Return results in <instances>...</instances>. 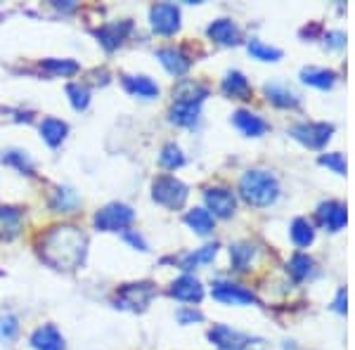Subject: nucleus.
Segmentation results:
<instances>
[{
	"label": "nucleus",
	"instance_id": "obj_1",
	"mask_svg": "<svg viewBox=\"0 0 355 350\" xmlns=\"http://www.w3.org/2000/svg\"><path fill=\"white\" fill-rule=\"evenodd\" d=\"M38 254L45 265L71 272L85 263L88 237L76 225H55L41 237Z\"/></svg>",
	"mask_w": 355,
	"mask_h": 350
},
{
	"label": "nucleus",
	"instance_id": "obj_2",
	"mask_svg": "<svg viewBox=\"0 0 355 350\" xmlns=\"http://www.w3.org/2000/svg\"><path fill=\"white\" fill-rule=\"evenodd\" d=\"M239 197L249 206H254V209L272 206L279 197V180L270 170L251 168L239 180Z\"/></svg>",
	"mask_w": 355,
	"mask_h": 350
},
{
	"label": "nucleus",
	"instance_id": "obj_3",
	"mask_svg": "<svg viewBox=\"0 0 355 350\" xmlns=\"http://www.w3.org/2000/svg\"><path fill=\"white\" fill-rule=\"evenodd\" d=\"M190 197V189L182 180H178L173 175H159L152 182V199L164 209L178 211L182 209Z\"/></svg>",
	"mask_w": 355,
	"mask_h": 350
},
{
	"label": "nucleus",
	"instance_id": "obj_4",
	"mask_svg": "<svg viewBox=\"0 0 355 350\" xmlns=\"http://www.w3.org/2000/svg\"><path fill=\"white\" fill-rule=\"evenodd\" d=\"M157 296V286L152 282H133L119 286V291L114 294V306L121 310H133V313H142L152 303V298Z\"/></svg>",
	"mask_w": 355,
	"mask_h": 350
},
{
	"label": "nucleus",
	"instance_id": "obj_5",
	"mask_svg": "<svg viewBox=\"0 0 355 350\" xmlns=\"http://www.w3.org/2000/svg\"><path fill=\"white\" fill-rule=\"evenodd\" d=\"M135 220V211L125 204H107L95 213L93 222L100 232H125Z\"/></svg>",
	"mask_w": 355,
	"mask_h": 350
},
{
	"label": "nucleus",
	"instance_id": "obj_6",
	"mask_svg": "<svg viewBox=\"0 0 355 350\" xmlns=\"http://www.w3.org/2000/svg\"><path fill=\"white\" fill-rule=\"evenodd\" d=\"M289 135L308 149H324L334 135V125L324 121H301L291 125Z\"/></svg>",
	"mask_w": 355,
	"mask_h": 350
},
{
	"label": "nucleus",
	"instance_id": "obj_7",
	"mask_svg": "<svg viewBox=\"0 0 355 350\" xmlns=\"http://www.w3.org/2000/svg\"><path fill=\"white\" fill-rule=\"evenodd\" d=\"M211 296L223 306H259V296L246 286L230 282V279H218L211 284Z\"/></svg>",
	"mask_w": 355,
	"mask_h": 350
},
{
	"label": "nucleus",
	"instance_id": "obj_8",
	"mask_svg": "<svg viewBox=\"0 0 355 350\" xmlns=\"http://www.w3.org/2000/svg\"><path fill=\"white\" fill-rule=\"evenodd\" d=\"M150 24L159 36H173L180 31V8L173 3H157L150 8Z\"/></svg>",
	"mask_w": 355,
	"mask_h": 350
},
{
	"label": "nucleus",
	"instance_id": "obj_9",
	"mask_svg": "<svg viewBox=\"0 0 355 350\" xmlns=\"http://www.w3.org/2000/svg\"><path fill=\"white\" fill-rule=\"evenodd\" d=\"M204 202L214 218H232L237 211V194L230 187H206Z\"/></svg>",
	"mask_w": 355,
	"mask_h": 350
},
{
	"label": "nucleus",
	"instance_id": "obj_10",
	"mask_svg": "<svg viewBox=\"0 0 355 350\" xmlns=\"http://www.w3.org/2000/svg\"><path fill=\"white\" fill-rule=\"evenodd\" d=\"M315 220L318 225L324 229V232H341L348 222V211H346V204L336 202V199H329V202H322L315 211Z\"/></svg>",
	"mask_w": 355,
	"mask_h": 350
},
{
	"label": "nucleus",
	"instance_id": "obj_11",
	"mask_svg": "<svg viewBox=\"0 0 355 350\" xmlns=\"http://www.w3.org/2000/svg\"><path fill=\"white\" fill-rule=\"evenodd\" d=\"M209 341L218 350H246L251 346V338L242 334V331L232 329L227 324H216L209 329Z\"/></svg>",
	"mask_w": 355,
	"mask_h": 350
},
{
	"label": "nucleus",
	"instance_id": "obj_12",
	"mask_svg": "<svg viewBox=\"0 0 355 350\" xmlns=\"http://www.w3.org/2000/svg\"><path fill=\"white\" fill-rule=\"evenodd\" d=\"M168 294L171 298H175V301H180V303H194V306H197L204 298V286L197 277H192V274H182L175 282H171Z\"/></svg>",
	"mask_w": 355,
	"mask_h": 350
},
{
	"label": "nucleus",
	"instance_id": "obj_13",
	"mask_svg": "<svg viewBox=\"0 0 355 350\" xmlns=\"http://www.w3.org/2000/svg\"><path fill=\"white\" fill-rule=\"evenodd\" d=\"M157 60L162 62L166 71L171 76H185L192 67L190 55L185 53L182 48H175V45H168V48H159L157 50Z\"/></svg>",
	"mask_w": 355,
	"mask_h": 350
},
{
	"label": "nucleus",
	"instance_id": "obj_14",
	"mask_svg": "<svg viewBox=\"0 0 355 350\" xmlns=\"http://www.w3.org/2000/svg\"><path fill=\"white\" fill-rule=\"evenodd\" d=\"M209 38L218 45H225V48H232V45L242 43V28L234 24L232 19H216L211 21L209 28H206Z\"/></svg>",
	"mask_w": 355,
	"mask_h": 350
},
{
	"label": "nucleus",
	"instance_id": "obj_15",
	"mask_svg": "<svg viewBox=\"0 0 355 350\" xmlns=\"http://www.w3.org/2000/svg\"><path fill=\"white\" fill-rule=\"evenodd\" d=\"M130 31H133V21L123 19V21H110V24L100 26L95 31V36L107 50H116L119 45L125 41V36H128Z\"/></svg>",
	"mask_w": 355,
	"mask_h": 350
},
{
	"label": "nucleus",
	"instance_id": "obj_16",
	"mask_svg": "<svg viewBox=\"0 0 355 350\" xmlns=\"http://www.w3.org/2000/svg\"><path fill=\"white\" fill-rule=\"evenodd\" d=\"M232 123L239 133H244L246 137H261L268 133V123L263 121L259 114L249 112V109H237L232 114Z\"/></svg>",
	"mask_w": 355,
	"mask_h": 350
},
{
	"label": "nucleus",
	"instance_id": "obj_17",
	"mask_svg": "<svg viewBox=\"0 0 355 350\" xmlns=\"http://www.w3.org/2000/svg\"><path fill=\"white\" fill-rule=\"evenodd\" d=\"M21 222L24 213L17 206H0V239L3 242H12L21 234Z\"/></svg>",
	"mask_w": 355,
	"mask_h": 350
},
{
	"label": "nucleus",
	"instance_id": "obj_18",
	"mask_svg": "<svg viewBox=\"0 0 355 350\" xmlns=\"http://www.w3.org/2000/svg\"><path fill=\"white\" fill-rule=\"evenodd\" d=\"M31 348L33 350H64L67 343H64V336L60 334L55 324H43L38 326L36 331L31 334Z\"/></svg>",
	"mask_w": 355,
	"mask_h": 350
},
{
	"label": "nucleus",
	"instance_id": "obj_19",
	"mask_svg": "<svg viewBox=\"0 0 355 350\" xmlns=\"http://www.w3.org/2000/svg\"><path fill=\"white\" fill-rule=\"evenodd\" d=\"M220 90H223V95L230 97V100H249L251 97L249 78H246L242 71H237V69H232V71H227L225 76H223Z\"/></svg>",
	"mask_w": 355,
	"mask_h": 350
},
{
	"label": "nucleus",
	"instance_id": "obj_20",
	"mask_svg": "<svg viewBox=\"0 0 355 350\" xmlns=\"http://www.w3.org/2000/svg\"><path fill=\"white\" fill-rule=\"evenodd\" d=\"M263 93H266L268 102L277 109H296L301 105V97L284 83H268L266 88H263Z\"/></svg>",
	"mask_w": 355,
	"mask_h": 350
},
{
	"label": "nucleus",
	"instance_id": "obj_21",
	"mask_svg": "<svg viewBox=\"0 0 355 350\" xmlns=\"http://www.w3.org/2000/svg\"><path fill=\"white\" fill-rule=\"evenodd\" d=\"M209 97V88L192 78H182L173 88V102H190V105H202Z\"/></svg>",
	"mask_w": 355,
	"mask_h": 350
},
{
	"label": "nucleus",
	"instance_id": "obj_22",
	"mask_svg": "<svg viewBox=\"0 0 355 350\" xmlns=\"http://www.w3.org/2000/svg\"><path fill=\"white\" fill-rule=\"evenodd\" d=\"M121 83H123L125 93L133 97H142V100H154V97H159V85L154 83L150 76H123Z\"/></svg>",
	"mask_w": 355,
	"mask_h": 350
},
{
	"label": "nucleus",
	"instance_id": "obj_23",
	"mask_svg": "<svg viewBox=\"0 0 355 350\" xmlns=\"http://www.w3.org/2000/svg\"><path fill=\"white\" fill-rule=\"evenodd\" d=\"M301 81L318 90H331L336 83V73L324 67H306L301 69Z\"/></svg>",
	"mask_w": 355,
	"mask_h": 350
},
{
	"label": "nucleus",
	"instance_id": "obj_24",
	"mask_svg": "<svg viewBox=\"0 0 355 350\" xmlns=\"http://www.w3.org/2000/svg\"><path fill=\"white\" fill-rule=\"evenodd\" d=\"M287 272L294 282H308V279L315 277L318 268H315V261L308 254H294L287 263Z\"/></svg>",
	"mask_w": 355,
	"mask_h": 350
},
{
	"label": "nucleus",
	"instance_id": "obj_25",
	"mask_svg": "<svg viewBox=\"0 0 355 350\" xmlns=\"http://www.w3.org/2000/svg\"><path fill=\"white\" fill-rule=\"evenodd\" d=\"M185 225L190 227L192 232L202 234V237H209L216 229V218L206 209H202V206H197V209H190L185 213Z\"/></svg>",
	"mask_w": 355,
	"mask_h": 350
},
{
	"label": "nucleus",
	"instance_id": "obj_26",
	"mask_svg": "<svg viewBox=\"0 0 355 350\" xmlns=\"http://www.w3.org/2000/svg\"><path fill=\"white\" fill-rule=\"evenodd\" d=\"M202 105H190V102H173L171 107V123L182 125V128H192L199 121Z\"/></svg>",
	"mask_w": 355,
	"mask_h": 350
},
{
	"label": "nucleus",
	"instance_id": "obj_27",
	"mask_svg": "<svg viewBox=\"0 0 355 350\" xmlns=\"http://www.w3.org/2000/svg\"><path fill=\"white\" fill-rule=\"evenodd\" d=\"M220 246L218 244H204L202 249L192 251V254H185L180 258V270H185V272H192V270H197L199 265H206V263H211L218 254Z\"/></svg>",
	"mask_w": 355,
	"mask_h": 350
},
{
	"label": "nucleus",
	"instance_id": "obj_28",
	"mask_svg": "<svg viewBox=\"0 0 355 350\" xmlns=\"http://www.w3.org/2000/svg\"><path fill=\"white\" fill-rule=\"evenodd\" d=\"M78 204H81V197H78L71 187L55 189L53 197H50V209H53L55 213H73V211L78 209Z\"/></svg>",
	"mask_w": 355,
	"mask_h": 350
},
{
	"label": "nucleus",
	"instance_id": "obj_29",
	"mask_svg": "<svg viewBox=\"0 0 355 350\" xmlns=\"http://www.w3.org/2000/svg\"><path fill=\"white\" fill-rule=\"evenodd\" d=\"M289 237L299 249H308L315 242V225L308 218H294L289 225Z\"/></svg>",
	"mask_w": 355,
	"mask_h": 350
},
{
	"label": "nucleus",
	"instance_id": "obj_30",
	"mask_svg": "<svg viewBox=\"0 0 355 350\" xmlns=\"http://www.w3.org/2000/svg\"><path fill=\"white\" fill-rule=\"evenodd\" d=\"M67 133H69V125L64 121H60V119L48 116L41 121V137L50 147H60L64 142Z\"/></svg>",
	"mask_w": 355,
	"mask_h": 350
},
{
	"label": "nucleus",
	"instance_id": "obj_31",
	"mask_svg": "<svg viewBox=\"0 0 355 350\" xmlns=\"http://www.w3.org/2000/svg\"><path fill=\"white\" fill-rule=\"evenodd\" d=\"M41 69L48 71L50 76H62V78H69V76H76L81 71L78 62L73 60H60V57H48V60L41 62Z\"/></svg>",
	"mask_w": 355,
	"mask_h": 350
},
{
	"label": "nucleus",
	"instance_id": "obj_32",
	"mask_svg": "<svg viewBox=\"0 0 355 350\" xmlns=\"http://www.w3.org/2000/svg\"><path fill=\"white\" fill-rule=\"evenodd\" d=\"M256 249L249 242H237L230 246V263L234 272H246L251 268V261H254Z\"/></svg>",
	"mask_w": 355,
	"mask_h": 350
},
{
	"label": "nucleus",
	"instance_id": "obj_33",
	"mask_svg": "<svg viewBox=\"0 0 355 350\" xmlns=\"http://www.w3.org/2000/svg\"><path fill=\"white\" fill-rule=\"evenodd\" d=\"M246 50H249V55L259 62H279L282 60V50L275 48V45L263 43L259 38H251V41L246 43Z\"/></svg>",
	"mask_w": 355,
	"mask_h": 350
},
{
	"label": "nucleus",
	"instance_id": "obj_34",
	"mask_svg": "<svg viewBox=\"0 0 355 350\" xmlns=\"http://www.w3.org/2000/svg\"><path fill=\"white\" fill-rule=\"evenodd\" d=\"M159 164H162L166 170H178L182 164H185V154H182V149L178 147L175 142H168V145L162 147V154H159Z\"/></svg>",
	"mask_w": 355,
	"mask_h": 350
},
{
	"label": "nucleus",
	"instance_id": "obj_35",
	"mask_svg": "<svg viewBox=\"0 0 355 350\" xmlns=\"http://www.w3.org/2000/svg\"><path fill=\"white\" fill-rule=\"evenodd\" d=\"M67 95H69V102H71V107L76 109V112H83V109H88V105H90V90H88V85L71 83L67 88Z\"/></svg>",
	"mask_w": 355,
	"mask_h": 350
},
{
	"label": "nucleus",
	"instance_id": "obj_36",
	"mask_svg": "<svg viewBox=\"0 0 355 350\" xmlns=\"http://www.w3.org/2000/svg\"><path fill=\"white\" fill-rule=\"evenodd\" d=\"M3 161L8 164V166H15L19 173H24V175H33V161L28 159V154L26 152H19V149H12V152H8L3 157Z\"/></svg>",
	"mask_w": 355,
	"mask_h": 350
},
{
	"label": "nucleus",
	"instance_id": "obj_37",
	"mask_svg": "<svg viewBox=\"0 0 355 350\" xmlns=\"http://www.w3.org/2000/svg\"><path fill=\"white\" fill-rule=\"evenodd\" d=\"M17 336H19V320H17L12 313L3 315V317H0V341L10 343V341H15Z\"/></svg>",
	"mask_w": 355,
	"mask_h": 350
},
{
	"label": "nucleus",
	"instance_id": "obj_38",
	"mask_svg": "<svg viewBox=\"0 0 355 350\" xmlns=\"http://www.w3.org/2000/svg\"><path fill=\"white\" fill-rule=\"evenodd\" d=\"M320 166L329 168L331 173H336V175H346V159H343V154H341V152L320 154Z\"/></svg>",
	"mask_w": 355,
	"mask_h": 350
},
{
	"label": "nucleus",
	"instance_id": "obj_39",
	"mask_svg": "<svg viewBox=\"0 0 355 350\" xmlns=\"http://www.w3.org/2000/svg\"><path fill=\"white\" fill-rule=\"evenodd\" d=\"M175 317H178V322H180V324H194V322H202L204 315H202V310H197L194 306H190V308L178 310Z\"/></svg>",
	"mask_w": 355,
	"mask_h": 350
},
{
	"label": "nucleus",
	"instance_id": "obj_40",
	"mask_svg": "<svg viewBox=\"0 0 355 350\" xmlns=\"http://www.w3.org/2000/svg\"><path fill=\"white\" fill-rule=\"evenodd\" d=\"M324 45L329 50H341L346 45V33L343 31H327L324 33Z\"/></svg>",
	"mask_w": 355,
	"mask_h": 350
},
{
	"label": "nucleus",
	"instance_id": "obj_41",
	"mask_svg": "<svg viewBox=\"0 0 355 350\" xmlns=\"http://www.w3.org/2000/svg\"><path fill=\"white\" fill-rule=\"evenodd\" d=\"M123 239H125V242H130V244H133L135 249L147 251V242H145V239H142L137 232H133V229H125V232H123Z\"/></svg>",
	"mask_w": 355,
	"mask_h": 350
},
{
	"label": "nucleus",
	"instance_id": "obj_42",
	"mask_svg": "<svg viewBox=\"0 0 355 350\" xmlns=\"http://www.w3.org/2000/svg\"><path fill=\"white\" fill-rule=\"evenodd\" d=\"M346 303H348V296H346V289H341L336 291V298H334V303H331V306H334V310L339 315H346Z\"/></svg>",
	"mask_w": 355,
	"mask_h": 350
},
{
	"label": "nucleus",
	"instance_id": "obj_43",
	"mask_svg": "<svg viewBox=\"0 0 355 350\" xmlns=\"http://www.w3.org/2000/svg\"><path fill=\"white\" fill-rule=\"evenodd\" d=\"M320 31H322V26H318V24H313L311 28L303 26V28H301V36H303V38H313L315 33H320Z\"/></svg>",
	"mask_w": 355,
	"mask_h": 350
},
{
	"label": "nucleus",
	"instance_id": "obj_44",
	"mask_svg": "<svg viewBox=\"0 0 355 350\" xmlns=\"http://www.w3.org/2000/svg\"><path fill=\"white\" fill-rule=\"evenodd\" d=\"M57 10H62V12H71V10H76V3H71V0H64V3H55Z\"/></svg>",
	"mask_w": 355,
	"mask_h": 350
}]
</instances>
